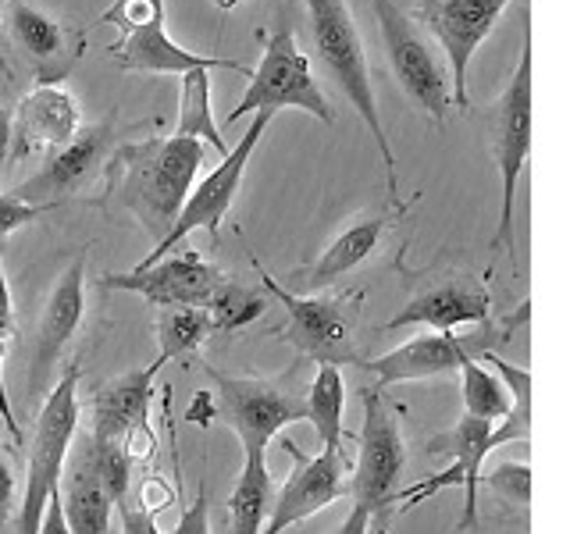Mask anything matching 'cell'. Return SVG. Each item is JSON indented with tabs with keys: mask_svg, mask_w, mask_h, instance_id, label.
<instances>
[{
	"mask_svg": "<svg viewBox=\"0 0 570 534\" xmlns=\"http://www.w3.org/2000/svg\"><path fill=\"white\" fill-rule=\"evenodd\" d=\"M204 168V142L186 136H150L125 142L107 160L104 207L125 210L154 239L168 236Z\"/></svg>",
	"mask_w": 570,
	"mask_h": 534,
	"instance_id": "obj_1",
	"label": "cell"
},
{
	"mask_svg": "<svg viewBox=\"0 0 570 534\" xmlns=\"http://www.w3.org/2000/svg\"><path fill=\"white\" fill-rule=\"evenodd\" d=\"M307 14H311L317 61H321V68L328 71V79L343 89V97L350 100L353 111L364 118L374 147H379V154H382L389 204L403 210L396 154H392V142L385 136V125H382V115H379V100H374L367 53H364L361 29H356V22H353V11H350L346 0H307Z\"/></svg>",
	"mask_w": 570,
	"mask_h": 534,
	"instance_id": "obj_2",
	"label": "cell"
},
{
	"mask_svg": "<svg viewBox=\"0 0 570 534\" xmlns=\"http://www.w3.org/2000/svg\"><path fill=\"white\" fill-rule=\"evenodd\" d=\"M79 432V364H68L61 378H53L50 392L40 403L36 427L29 438L26 459V492L18 513V534H40L47 503L61 492V474L68 463V449Z\"/></svg>",
	"mask_w": 570,
	"mask_h": 534,
	"instance_id": "obj_3",
	"label": "cell"
},
{
	"mask_svg": "<svg viewBox=\"0 0 570 534\" xmlns=\"http://www.w3.org/2000/svg\"><path fill=\"white\" fill-rule=\"evenodd\" d=\"M104 26L118 29V40L107 47L111 65L132 76H186L193 68H228L249 79V68L239 61L210 58V53H193L171 40L165 0H115L100 14Z\"/></svg>",
	"mask_w": 570,
	"mask_h": 534,
	"instance_id": "obj_4",
	"label": "cell"
},
{
	"mask_svg": "<svg viewBox=\"0 0 570 534\" xmlns=\"http://www.w3.org/2000/svg\"><path fill=\"white\" fill-rule=\"evenodd\" d=\"M531 136H534V86H531V26L524 22L521 36V61H517L513 76L507 79L503 93H499L492 107V154L499 168V221L489 239L492 257L510 254L513 249V200H517V182L528 165L531 154Z\"/></svg>",
	"mask_w": 570,
	"mask_h": 534,
	"instance_id": "obj_5",
	"label": "cell"
},
{
	"mask_svg": "<svg viewBox=\"0 0 570 534\" xmlns=\"http://www.w3.org/2000/svg\"><path fill=\"white\" fill-rule=\"evenodd\" d=\"M528 317H531V303L524 299L521 307H517V314H510L503 320L489 317L485 325H474V332H468V335L435 332V335L410 338V343L379 356V360H364V370L374 374V385L379 388L456 374L463 364H471V360H478V356L507 346L513 338V332L521 325H528Z\"/></svg>",
	"mask_w": 570,
	"mask_h": 534,
	"instance_id": "obj_6",
	"label": "cell"
},
{
	"mask_svg": "<svg viewBox=\"0 0 570 534\" xmlns=\"http://www.w3.org/2000/svg\"><path fill=\"white\" fill-rule=\"evenodd\" d=\"M257 40L264 43L261 50V65L249 68V86L239 100L236 111H228V125H236L246 115L257 111H282V107H296V111H307L317 121L332 125V103L325 97V89L314 79L311 58L299 50L296 32L293 29H278V32H257Z\"/></svg>",
	"mask_w": 570,
	"mask_h": 534,
	"instance_id": "obj_7",
	"label": "cell"
},
{
	"mask_svg": "<svg viewBox=\"0 0 570 534\" xmlns=\"http://www.w3.org/2000/svg\"><path fill=\"white\" fill-rule=\"evenodd\" d=\"M371 11L379 18L389 65L396 71V82L403 86V93L428 121L442 129L453 115V86H450V71H445L439 47L428 40L424 29L396 4V0H371Z\"/></svg>",
	"mask_w": 570,
	"mask_h": 534,
	"instance_id": "obj_8",
	"label": "cell"
},
{
	"mask_svg": "<svg viewBox=\"0 0 570 534\" xmlns=\"http://www.w3.org/2000/svg\"><path fill=\"white\" fill-rule=\"evenodd\" d=\"M364 424L361 442H356V467L350 477V495L356 506L371 513V524L385 531L389 516L396 513L400 474L406 467V445L400 435V421L385 403V388L367 385L361 392Z\"/></svg>",
	"mask_w": 570,
	"mask_h": 534,
	"instance_id": "obj_9",
	"label": "cell"
},
{
	"mask_svg": "<svg viewBox=\"0 0 570 534\" xmlns=\"http://www.w3.org/2000/svg\"><path fill=\"white\" fill-rule=\"evenodd\" d=\"M254 271L261 278V289L282 303L285 328L282 338L289 343L303 360L314 364H356L364 367V356L353 346V314L346 310L343 299L335 296H299L293 289H282L275 275H267V267L249 257Z\"/></svg>",
	"mask_w": 570,
	"mask_h": 534,
	"instance_id": "obj_10",
	"label": "cell"
},
{
	"mask_svg": "<svg viewBox=\"0 0 570 534\" xmlns=\"http://www.w3.org/2000/svg\"><path fill=\"white\" fill-rule=\"evenodd\" d=\"M272 118H275V111H257L254 125L243 132L239 142H232L228 154L222 157V165L214 171H207L200 182H193L183 210H178L175 225L168 228V236L150 249V257H142V264H154L160 257H168L178 243L193 236V231H207L210 239H218L225 214L232 210V204H236V192L243 186V171L249 165V157H254L261 136L267 132V125H272Z\"/></svg>",
	"mask_w": 570,
	"mask_h": 534,
	"instance_id": "obj_11",
	"label": "cell"
},
{
	"mask_svg": "<svg viewBox=\"0 0 570 534\" xmlns=\"http://www.w3.org/2000/svg\"><path fill=\"white\" fill-rule=\"evenodd\" d=\"M492 427L489 421H478L463 414L450 432L428 442L432 453H450V467L442 474L417 481V485L396 492V513H410L424 506L428 498L445 492V488H463V513L456 521V531H474L478 524V488H481V467L485 456L492 453Z\"/></svg>",
	"mask_w": 570,
	"mask_h": 534,
	"instance_id": "obj_12",
	"label": "cell"
},
{
	"mask_svg": "<svg viewBox=\"0 0 570 534\" xmlns=\"http://www.w3.org/2000/svg\"><path fill=\"white\" fill-rule=\"evenodd\" d=\"M282 449L293 459V471L285 477V485L275 492L261 534H285L289 527L307 521V516L328 510L335 498L350 495L343 449H321L307 456L293 438H282Z\"/></svg>",
	"mask_w": 570,
	"mask_h": 534,
	"instance_id": "obj_13",
	"label": "cell"
},
{
	"mask_svg": "<svg viewBox=\"0 0 570 534\" xmlns=\"http://www.w3.org/2000/svg\"><path fill=\"white\" fill-rule=\"evenodd\" d=\"M218 385V409L228 427L239 435L243 449H264L272 445L285 427L303 421V399L296 392L282 388L264 378H232V374L210 370Z\"/></svg>",
	"mask_w": 570,
	"mask_h": 534,
	"instance_id": "obj_14",
	"label": "cell"
},
{
	"mask_svg": "<svg viewBox=\"0 0 570 534\" xmlns=\"http://www.w3.org/2000/svg\"><path fill=\"white\" fill-rule=\"evenodd\" d=\"M510 0H421V18L432 29L435 43L442 50L445 71L453 86V107L468 111V68L474 50L489 40L499 14L507 11Z\"/></svg>",
	"mask_w": 570,
	"mask_h": 534,
	"instance_id": "obj_15",
	"label": "cell"
},
{
	"mask_svg": "<svg viewBox=\"0 0 570 534\" xmlns=\"http://www.w3.org/2000/svg\"><path fill=\"white\" fill-rule=\"evenodd\" d=\"M225 281L222 267H214L200 254H168L154 264H136L132 271L104 275V289L142 296L154 307H204V299Z\"/></svg>",
	"mask_w": 570,
	"mask_h": 534,
	"instance_id": "obj_16",
	"label": "cell"
},
{
	"mask_svg": "<svg viewBox=\"0 0 570 534\" xmlns=\"http://www.w3.org/2000/svg\"><path fill=\"white\" fill-rule=\"evenodd\" d=\"M0 26L8 29L11 43L22 50V58L29 61L36 86H61L86 50L82 29L32 8L29 0H8Z\"/></svg>",
	"mask_w": 570,
	"mask_h": 534,
	"instance_id": "obj_17",
	"label": "cell"
},
{
	"mask_svg": "<svg viewBox=\"0 0 570 534\" xmlns=\"http://www.w3.org/2000/svg\"><path fill=\"white\" fill-rule=\"evenodd\" d=\"M86 314V257H76L58 285L50 289V299L36 325V346L29 364V399H43L53 385V370H58L61 353L68 349L71 335L79 332Z\"/></svg>",
	"mask_w": 570,
	"mask_h": 534,
	"instance_id": "obj_18",
	"label": "cell"
},
{
	"mask_svg": "<svg viewBox=\"0 0 570 534\" xmlns=\"http://www.w3.org/2000/svg\"><path fill=\"white\" fill-rule=\"evenodd\" d=\"M489 317H492V293L485 281L474 275H445L410 296L396 310V317L385 320V332L396 328L453 332L468 325H485Z\"/></svg>",
	"mask_w": 570,
	"mask_h": 534,
	"instance_id": "obj_19",
	"label": "cell"
},
{
	"mask_svg": "<svg viewBox=\"0 0 570 534\" xmlns=\"http://www.w3.org/2000/svg\"><path fill=\"white\" fill-rule=\"evenodd\" d=\"M107 142H111V121L79 125V132L71 136L61 150H53L40 165V171L29 175L26 182L14 189V196L32 207H58L68 192H76L86 178L94 175Z\"/></svg>",
	"mask_w": 570,
	"mask_h": 534,
	"instance_id": "obj_20",
	"label": "cell"
},
{
	"mask_svg": "<svg viewBox=\"0 0 570 534\" xmlns=\"http://www.w3.org/2000/svg\"><path fill=\"white\" fill-rule=\"evenodd\" d=\"M14 118V154H53L79 132V103L65 86H36L11 111Z\"/></svg>",
	"mask_w": 570,
	"mask_h": 534,
	"instance_id": "obj_21",
	"label": "cell"
},
{
	"mask_svg": "<svg viewBox=\"0 0 570 534\" xmlns=\"http://www.w3.org/2000/svg\"><path fill=\"white\" fill-rule=\"evenodd\" d=\"M168 360L157 353V360L147 367L125 370L115 382H107L97 388L94 399V438L97 445H121V438L132 432L136 424L150 421V403H154V382L160 367Z\"/></svg>",
	"mask_w": 570,
	"mask_h": 534,
	"instance_id": "obj_22",
	"label": "cell"
},
{
	"mask_svg": "<svg viewBox=\"0 0 570 534\" xmlns=\"http://www.w3.org/2000/svg\"><path fill=\"white\" fill-rule=\"evenodd\" d=\"M382 231H385V218H379V214L356 218L350 228L338 231L325 254H321L307 271L296 275L299 296H317L321 289H328V285H335L338 278H346L353 267H361L374 249H379Z\"/></svg>",
	"mask_w": 570,
	"mask_h": 534,
	"instance_id": "obj_23",
	"label": "cell"
},
{
	"mask_svg": "<svg viewBox=\"0 0 570 534\" xmlns=\"http://www.w3.org/2000/svg\"><path fill=\"white\" fill-rule=\"evenodd\" d=\"M71 463L65 477V492L61 495V513H65V524L68 534H111V495L104 492V485L94 474V463H89V449H86V438L76 453L68 449Z\"/></svg>",
	"mask_w": 570,
	"mask_h": 534,
	"instance_id": "obj_24",
	"label": "cell"
},
{
	"mask_svg": "<svg viewBox=\"0 0 570 534\" xmlns=\"http://www.w3.org/2000/svg\"><path fill=\"white\" fill-rule=\"evenodd\" d=\"M275 498V481L267 471V453L264 449H243V471L236 488L228 495V524L232 534H261L267 510Z\"/></svg>",
	"mask_w": 570,
	"mask_h": 534,
	"instance_id": "obj_25",
	"label": "cell"
},
{
	"mask_svg": "<svg viewBox=\"0 0 570 534\" xmlns=\"http://www.w3.org/2000/svg\"><path fill=\"white\" fill-rule=\"evenodd\" d=\"M303 399V421L314 424V435L321 438V449H343L346 427H343V406H346V378L335 364H317L314 382L307 385Z\"/></svg>",
	"mask_w": 570,
	"mask_h": 534,
	"instance_id": "obj_26",
	"label": "cell"
},
{
	"mask_svg": "<svg viewBox=\"0 0 570 534\" xmlns=\"http://www.w3.org/2000/svg\"><path fill=\"white\" fill-rule=\"evenodd\" d=\"M210 71L214 68H193L186 76H178L183 86H178V125L171 136L200 139L225 157L228 142L218 132V121H214V111H210Z\"/></svg>",
	"mask_w": 570,
	"mask_h": 534,
	"instance_id": "obj_27",
	"label": "cell"
},
{
	"mask_svg": "<svg viewBox=\"0 0 570 534\" xmlns=\"http://www.w3.org/2000/svg\"><path fill=\"white\" fill-rule=\"evenodd\" d=\"M264 310H267V293H257L239 281H222L218 289L204 299L210 335H236L254 325Z\"/></svg>",
	"mask_w": 570,
	"mask_h": 534,
	"instance_id": "obj_28",
	"label": "cell"
},
{
	"mask_svg": "<svg viewBox=\"0 0 570 534\" xmlns=\"http://www.w3.org/2000/svg\"><path fill=\"white\" fill-rule=\"evenodd\" d=\"M456 374H460L463 414L478 417V421H489V424H499L510 414V388L495 370L471 360V364H463Z\"/></svg>",
	"mask_w": 570,
	"mask_h": 534,
	"instance_id": "obj_29",
	"label": "cell"
},
{
	"mask_svg": "<svg viewBox=\"0 0 570 534\" xmlns=\"http://www.w3.org/2000/svg\"><path fill=\"white\" fill-rule=\"evenodd\" d=\"M210 338L204 307H168L157 317V343L165 360H189Z\"/></svg>",
	"mask_w": 570,
	"mask_h": 534,
	"instance_id": "obj_30",
	"label": "cell"
},
{
	"mask_svg": "<svg viewBox=\"0 0 570 534\" xmlns=\"http://www.w3.org/2000/svg\"><path fill=\"white\" fill-rule=\"evenodd\" d=\"M89 463H94V474L104 485V492L111 495V503L121 506L129 503V488H132V463L125 456L121 445H97L94 438H86Z\"/></svg>",
	"mask_w": 570,
	"mask_h": 534,
	"instance_id": "obj_31",
	"label": "cell"
},
{
	"mask_svg": "<svg viewBox=\"0 0 570 534\" xmlns=\"http://www.w3.org/2000/svg\"><path fill=\"white\" fill-rule=\"evenodd\" d=\"M11 338H14V307H11V289H8V275H4V249H0V424L8 427V435L14 442H26L22 424L14 421L8 382H4V356H8Z\"/></svg>",
	"mask_w": 570,
	"mask_h": 534,
	"instance_id": "obj_32",
	"label": "cell"
},
{
	"mask_svg": "<svg viewBox=\"0 0 570 534\" xmlns=\"http://www.w3.org/2000/svg\"><path fill=\"white\" fill-rule=\"evenodd\" d=\"M489 488L495 492V495H503L510 506H521V510H528V503H531V467L528 463H503V467H495L492 474H489Z\"/></svg>",
	"mask_w": 570,
	"mask_h": 534,
	"instance_id": "obj_33",
	"label": "cell"
},
{
	"mask_svg": "<svg viewBox=\"0 0 570 534\" xmlns=\"http://www.w3.org/2000/svg\"><path fill=\"white\" fill-rule=\"evenodd\" d=\"M47 210H53V207H32L26 200H18L14 192H0V243H4L11 231H18L22 225L36 221Z\"/></svg>",
	"mask_w": 570,
	"mask_h": 534,
	"instance_id": "obj_34",
	"label": "cell"
},
{
	"mask_svg": "<svg viewBox=\"0 0 570 534\" xmlns=\"http://www.w3.org/2000/svg\"><path fill=\"white\" fill-rule=\"evenodd\" d=\"M171 534H210V510H207V492L200 488L193 495V503L178 513V524Z\"/></svg>",
	"mask_w": 570,
	"mask_h": 534,
	"instance_id": "obj_35",
	"label": "cell"
},
{
	"mask_svg": "<svg viewBox=\"0 0 570 534\" xmlns=\"http://www.w3.org/2000/svg\"><path fill=\"white\" fill-rule=\"evenodd\" d=\"M118 513H121V534H160L157 513L142 503H121Z\"/></svg>",
	"mask_w": 570,
	"mask_h": 534,
	"instance_id": "obj_36",
	"label": "cell"
},
{
	"mask_svg": "<svg viewBox=\"0 0 570 534\" xmlns=\"http://www.w3.org/2000/svg\"><path fill=\"white\" fill-rule=\"evenodd\" d=\"M14 516V471L8 459H0V527Z\"/></svg>",
	"mask_w": 570,
	"mask_h": 534,
	"instance_id": "obj_37",
	"label": "cell"
},
{
	"mask_svg": "<svg viewBox=\"0 0 570 534\" xmlns=\"http://www.w3.org/2000/svg\"><path fill=\"white\" fill-rule=\"evenodd\" d=\"M214 414H218V403H214L210 392H196V396H193V406H189V414H186V421L204 424V427H207Z\"/></svg>",
	"mask_w": 570,
	"mask_h": 534,
	"instance_id": "obj_38",
	"label": "cell"
},
{
	"mask_svg": "<svg viewBox=\"0 0 570 534\" xmlns=\"http://www.w3.org/2000/svg\"><path fill=\"white\" fill-rule=\"evenodd\" d=\"M11 147H14V118H11V107L0 103V171L8 165Z\"/></svg>",
	"mask_w": 570,
	"mask_h": 534,
	"instance_id": "obj_39",
	"label": "cell"
},
{
	"mask_svg": "<svg viewBox=\"0 0 570 534\" xmlns=\"http://www.w3.org/2000/svg\"><path fill=\"white\" fill-rule=\"evenodd\" d=\"M335 534H371V513L364 510V506H350V513H346V521L338 524V531Z\"/></svg>",
	"mask_w": 570,
	"mask_h": 534,
	"instance_id": "obj_40",
	"label": "cell"
},
{
	"mask_svg": "<svg viewBox=\"0 0 570 534\" xmlns=\"http://www.w3.org/2000/svg\"><path fill=\"white\" fill-rule=\"evenodd\" d=\"M40 534H68V524H65V513H61V495H53L47 503V513H43V524H40Z\"/></svg>",
	"mask_w": 570,
	"mask_h": 534,
	"instance_id": "obj_41",
	"label": "cell"
},
{
	"mask_svg": "<svg viewBox=\"0 0 570 534\" xmlns=\"http://www.w3.org/2000/svg\"><path fill=\"white\" fill-rule=\"evenodd\" d=\"M4 8H8V0H0V18H4ZM0 71H4V79H11V65L4 58V50H0Z\"/></svg>",
	"mask_w": 570,
	"mask_h": 534,
	"instance_id": "obj_42",
	"label": "cell"
},
{
	"mask_svg": "<svg viewBox=\"0 0 570 534\" xmlns=\"http://www.w3.org/2000/svg\"><path fill=\"white\" fill-rule=\"evenodd\" d=\"M210 4L218 8V11H232V8H239L243 0H210Z\"/></svg>",
	"mask_w": 570,
	"mask_h": 534,
	"instance_id": "obj_43",
	"label": "cell"
}]
</instances>
